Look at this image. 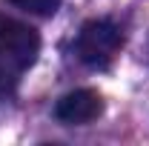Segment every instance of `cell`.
Segmentation results:
<instances>
[{
    "mask_svg": "<svg viewBox=\"0 0 149 146\" xmlns=\"http://www.w3.org/2000/svg\"><path fill=\"white\" fill-rule=\"evenodd\" d=\"M12 6H17L23 12H29V15H40V17H52L57 9H60V3L63 0H9Z\"/></svg>",
    "mask_w": 149,
    "mask_h": 146,
    "instance_id": "obj_4",
    "label": "cell"
},
{
    "mask_svg": "<svg viewBox=\"0 0 149 146\" xmlns=\"http://www.w3.org/2000/svg\"><path fill=\"white\" fill-rule=\"evenodd\" d=\"M120 46H123L120 26L106 17H95L80 26L77 40H74V55L89 69H106L120 52Z\"/></svg>",
    "mask_w": 149,
    "mask_h": 146,
    "instance_id": "obj_2",
    "label": "cell"
},
{
    "mask_svg": "<svg viewBox=\"0 0 149 146\" xmlns=\"http://www.w3.org/2000/svg\"><path fill=\"white\" fill-rule=\"evenodd\" d=\"M103 100L95 89H74L55 103V117L66 126H86L100 117Z\"/></svg>",
    "mask_w": 149,
    "mask_h": 146,
    "instance_id": "obj_3",
    "label": "cell"
},
{
    "mask_svg": "<svg viewBox=\"0 0 149 146\" xmlns=\"http://www.w3.org/2000/svg\"><path fill=\"white\" fill-rule=\"evenodd\" d=\"M40 55V35L29 23L0 15V95H12L20 74Z\"/></svg>",
    "mask_w": 149,
    "mask_h": 146,
    "instance_id": "obj_1",
    "label": "cell"
}]
</instances>
